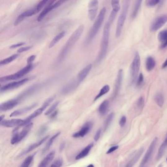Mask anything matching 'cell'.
Masks as SVG:
<instances>
[{
  "instance_id": "cell-1",
  "label": "cell",
  "mask_w": 167,
  "mask_h": 167,
  "mask_svg": "<svg viewBox=\"0 0 167 167\" xmlns=\"http://www.w3.org/2000/svg\"><path fill=\"white\" fill-rule=\"evenodd\" d=\"M84 25H81L73 33L58 56L57 59V62H61L64 60L66 56H67L68 53L70 52V50L72 49L75 43L78 41V40L79 39L81 34L84 32Z\"/></svg>"
},
{
  "instance_id": "cell-2",
  "label": "cell",
  "mask_w": 167,
  "mask_h": 167,
  "mask_svg": "<svg viewBox=\"0 0 167 167\" xmlns=\"http://www.w3.org/2000/svg\"><path fill=\"white\" fill-rule=\"evenodd\" d=\"M111 25V24L107 21L103 28L102 38L100 46V52L96 59V62L97 63L101 62L106 55L109 44V34H110Z\"/></svg>"
},
{
  "instance_id": "cell-3",
  "label": "cell",
  "mask_w": 167,
  "mask_h": 167,
  "mask_svg": "<svg viewBox=\"0 0 167 167\" xmlns=\"http://www.w3.org/2000/svg\"><path fill=\"white\" fill-rule=\"evenodd\" d=\"M106 9L104 7L100 11L98 16L95 22L92 26L91 29L88 33V35L85 39L86 44H89L95 37L97 33H98L100 28L101 27L103 23V20L105 19V15H106Z\"/></svg>"
},
{
  "instance_id": "cell-4",
  "label": "cell",
  "mask_w": 167,
  "mask_h": 167,
  "mask_svg": "<svg viewBox=\"0 0 167 167\" xmlns=\"http://www.w3.org/2000/svg\"><path fill=\"white\" fill-rule=\"evenodd\" d=\"M130 0H124L123 9L121 14L119 17L116 26L115 35L117 38L120 37L122 34V30L123 29L124 23L127 18V13L130 5Z\"/></svg>"
},
{
  "instance_id": "cell-5",
  "label": "cell",
  "mask_w": 167,
  "mask_h": 167,
  "mask_svg": "<svg viewBox=\"0 0 167 167\" xmlns=\"http://www.w3.org/2000/svg\"><path fill=\"white\" fill-rule=\"evenodd\" d=\"M55 99L54 97H49V99L46 101L44 103H43L42 106L40 108L37 109V110H35V111H34V112L31 115H29L28 118L24 120L23 122H22V123L20 124V125L17 126L18 128L22 127V126H25L27 124H29L30 123V121L34 119V118H35L37 116H38L39 115H40L44 110H45L46 108L49 106V105L53 102V100Z\"/></svg>"
},
{
  "instance_id": "cell-6",
  "label": "cell",
  "mask_w": 167,
  "mask_h": 167,
  "mask_svg": "<svg viewBox=\"0 0 167 167\" xmlns=\"http://www.w3.org/2000/svg\"><path fill=\"white\" fill-rule=\"evenodd\" d=\"M33 68L34 65L33 64H28L26 67H25L24 68L22 69L20 71H19L14 74L2 77L0 79V81L1 83H2L9 80H16L29 73L33 70Z\"/></svg>"
},
{
  "instance_id": "cell-7",
  "label": "cell",
  "mask_w": 167,
  "mask_h": 167,
  "mask_svg": "<svg viewBox=\"0 0 167 167\" xmlns=\"http://www.w3.org/2000/svg\"><path fill=\"white\" fill-rule=\"evenodd\" d=\"M141 65V59L139 54L138 52L135 53L133 61L130 66V75H131V81L133 83L136 79L138 73L139 71Z\"/></svg>"
},
{
  "instance_id": "cell-8",
  "label": "cell",
  "mask_w": 167,
  "mask_h": 167,
  "mask_svg": "<svg viewBox=\"0 0 167 167\" xmlns=\"http://www.w3.org/2000/svg\"><path fill=\"white\" fill-rule=\"evenodd\" d=\"M157 141H158V138L156 137V138H154L152 142L150 144L149 149L147 150L145 155L144 156L143 160L141 163L140 167L145 166L149 162V161L151 160L152 154H153V151H154V149L156 148V146L157 143Z\"/></svg>"
},
{
  "instance_id": "cell-9",
  "label": "cell",
  "mask_w": 167,
  "mask_h": 167,
  "mask_svg": "<svg viewBox=\"0 0 167 167\" xmlns=\"http://www.w3.org/2000/svg\"><path fill=\"white\" fill-rule=\"evenodd\" d=\"M88 17L91 21H93L97 15L99 8V0H91L88 4Z\"/></svg>"
},
{
  "instance_id": "cell-10",
  "label": "cell",
  "mask_w": 167,
  "mask_h": 167,
  "mask_svg": "<svg viewBox=\"0 0 167 167\" xmlns=\"http://www.w3.org/2000/svg\"><path fill=\"white\" fill-rule=\"evenodd\" d=\"M167 22V15H162L160 16L157 17L155 19V20L152 22L150 26V31L154 32L157 31L163 26Z\"/></svg>"
},
{
  "instance_id": "cell-11",
  "label": "cell",
  "mask_w": 167,
  "mask_h": 167,
  "mask_svg": "<svg viewBox=\"0 0 167 167\" xmlns=\"http://www.w3.org/2000/svg\"><path fill=\"white\" fill-rule=\"evenodd\" d=\"M93 123L92 122H88L84 124L79 131L76 132L73 135V137L74 138H79L84 137L89 133L93 127Z\"/></svg>"
},
{
  "instance_id": "cell-12",
  "label": "cell",
  "mask_w": 167,
  "mask_h": 167,
  "mask_svg": "<svg viewBox=\"0 0 167 167\" xmlns=\"http://www.w3.org/2000/svg\"><path fill=\"white\" fill-rule=\"evenodd\" d=\"M28 81H29V79H25L20 81H14V82L5 85V86H2L1 88V92H3V91L4 92L6 91L18 88L22 86V85L26 84Z\"/></svg>"
},
{
  "instance_id": "cell-13",
  "label": "cell",
  "mask_w": 167,
  "mask_h": 167,
  "mask_svg": "<svg viewBox=\"0 0 167 167\" xmlns=\"http://www.w3.org/2000/svg\"><path fill=\"white\" fill-rule=\"evenodd\" d=\"M20 102V100L17 97L15 99L9 100L8 101L2 103L0 106V110L2 111H6L14 108Z\"/></svg>"
},
{
  "instance_id": "cell-14",
  "label": "cell",
  "mask_w": 167,
  "mask_h": 167,
  "mask_svg": "<svg viewBox=\"0 0 167 167\" xmlns=\"http://www.w3.org/2000/svg\"><path fill=\"white\" fill-rule=\"evenodd\" d=\"M40 87V84H34L32 86H30L29 88L27 89V90L24 91L23 93H21L20 95L17 98L20 100V102L22 100H24L26 97H28L29 96L31 95L32 94L35 93L37 90H38Z\"/></svg>"
},
{
  "instance_id": "cell-15",
  "label": "cell",
  "mask_w": 167,
  "mask_h": 167,
  "mask_svg": "<svg viewBox=\"0 0 167 167\" xmlns=\"http://www.w3.org/2000/svg\"><path fill=\"white\" fill-rule=\"evenodd\" d=\"M24 120L20 119H13L11 120H4L0 122V124L2 127L6 128H13L17 127L22 123Z\"/></svg>"
},
{
  "instance_id": "cell-16",
  "label": "cell",
  "mask_w": 167,
  "mask_h": 167,
  "mask_svg": "<svg viewBox=\"0 0 167 167\" xmlns=\"http://www.w3.org/2000/svg\"><path fill=\"white\" fill-rule=\"evenodd\" d=\"M35 13H36V12H35V9H29L28 11L24 12L23 13H21L20 15H19L17 18L15 19L14 23V26H18L26 18L31 16H33Z\"/></svg>"
},
{
  "instance_id": "cell-17",
  "label": "cell",
  "mask_w": 167,
  "mask_h": 167,
  "mask_svg": "<svg viewBox=\"0 0 167 167\" xmlns=\"http://www.w3.org/2000/svg\"><path fill=\"white\" fill-rule=\"evenodd\" d=\"M79 84L77 79L70 81L68 84L65 85L64 87L62 89L61 93L63 94H67L71 93L75 89V88Z\"/></svg>"
},
{
  "instance_id": "cell-18",
  "label": "cell",
  "mask_w": 167,
  "mask_h": 167,
  "mask_svg": "<svg viewBox=\"0 0 167 167\" xmlns=\"http://www.w3.org/2000/svg\"><path fill=\"white\" fill-rule=\"evenodd\" d=\"M49 137V135L46 136V137H44L42 139L40 140L39 141L37 142L36 143H34V144H31V145L29 146L26 150H25L23 152H22V153L19 155V156H24V155H25V154H27V153L30 152L31 151H33V150L36 149L37 147H38L39 146H40L42 144H43L48 139Z\"/></svg>"
},
{
  "instance_id": "cell-19",
  "label": "cell",
  "mask_w": 167,
  "mask_h": 167,
  "mask_svg": "<svg viewBox=\"0 0 167 167\" xmlns=\"http://www.w3.org/2000/svg\"><path fill=\"white\" fill-rule=\"evenodd\" d=\"M123 79V71L122 69H120L118 73L117 79L115 82V88H114V96H116L118 93L119 92L120 89L122 85V81Z\"/></svg>"
},
{
  "instance_id": "cell-20",
  "label": "cell",
  "mask_w": 167,
  "mask_h": 167,
  "mask_svg": "<svg viewBox=\"0 0 167 167\" xmlns=\"http://www.w3.org/2000/svg\"><path fill=\"white\" fill-rule=\"evenodd\" d=\"M92 68V64H89L84 68L83 70L79 72L77 76V80L78 82L80 84L82 81L84 80L87 77V75L89 73L90 71L91 70Z\"/></svg>"
},
{
  "instance_id": "cell-21",
  "label": "cell",
  "mask_w": 167,
  "mask_h": 167,
  "mask_svg": "<svg viewBox=\"0 0 167 167\" xmlns=\"http://www.w3.org/2000/svg\"><path fill=\"white\" fill-rule=\"evenodd\" d=\"M158 39L160 42V47L164 49L167 47V29L160 31L158 34Z\"/></svg>"
},
{
  "instance_id": "cell-22",
  "label": "cell",
  "mask_w": 167,
  "mask_h": 167,
  "mask_svg": "<svg viewBox=\"0 0 167 167\" xmlns=\"http://www.w3.org/2000/svg\"><path fill=\"white\" fill-rule=\"evenodd\" d=\"M36 103H34L31 106H29L26 107L24 108H22V109H19V110H17L13 112L10 115V117H14V116H19V115H22V114H25L28 112L31 109L36 106Z\"/></svg>"
},
{
  "instance_id": "cell-23",
  "label": "cell",
  "mask_w": 167,
  "mask_h": 167,
  "mask_svg": "<svg viewBox=\"0 0 167 167\" xmlns=\"http://www.w3.org/2000/svg\"><path fill=\"white\" fill-rule=\"evenodd\" d=\"M33 126V123H29V124L25 126L24 128L22 129L20 133H18V142L23 139L25 137L27 136V134L29 133V132L30 131V129H32Z\"/></svg>"
},
{
  "instance_id": "cell-24",
  "label": "cell",
  "mask_w": 167,
  "mask_h": 167,
  "mask_svg": "<svg viewBox=\"0 0 167 167\" xmlns=\"http://www.w3.org/2000/svg\"><path fill=\"white\" fill-rule=\"evenodd\" d=\"M55 152L54 151H52V152L49 153V154L44 158V159L39 164L38 167H45L48 166L50 162L53 160L55 156Z\"/></svg>"
},
{
  "instance_id": "cell-25",
  "label": "cell",
  "mask_w": 167,
  "mask_h": 167,
  "mask_svg": "<svg viewBox=\"0 0 167 167\" xmlns=\"http://www.w3.org/2000/svg\"><path fill=\"white\" fill-rule=\"evenodd\" d=\"M93 146H94L93 143H91L89 145H88L76 156L75 160H79V159H82V158H84L85 157L87 156V155L89 154L91 150L93 147Z\"/></svg>"
},
{
  "instance_id": "cell-26",
  "label": "cell",
  "mask_w": 167,
  "mask_h": 167,
  "mask_svg": "<svg viewBox=\"0 0 167 167\" xmlns=\"http://www.w3.org/2000/svg\"><path fill=\"white\" fill-rule=\"evenodd\" d=\"M143 151H144V149L143 148H141L138 151L137 153L133 157V158L130 160V161L129 162V163L127 164L126 167H133L137 163V162L138 161L142 154L143 153Z\"/></svg>"
},
{
  "instance_id": "cell-27",
  "label": "cell",
  "mask_w": 167,
  "mask_h": 167,
  "mask_svg": "<svg viewBox=\"0 0 167 167\" xmlns=\"http://www.w3.org/2000/svg\"><path fill=\"white\" fill-rule=\"evenodd\" d=\"M109 101L107 100H105L101 104L98 109L100 115L103 116L106 114L108 108H109Z\"/></svg>"
},
{
  "instance_id": "cell-28",
  "label": "cell",
  "mask_w": 167,
  "mask_h": 167,
  "mask_svg": "<svg viewBox=\"0 0 167 167\" xmlns=\"http://www.w3.org/2000/svg\"><path fill=\"white\" fill-rule=\"evenodd\" d=\"M60 134H61V132H58V133H57L56 134L54 135L53 136H52V137H51V138L48 141V143H47L43 151H42V154H45V153L49 151V149H50V147L52 145L53 141L56 139V138H57V137L59 136Z\"/></svg>"
},
{
  "instance_id": "cell-29",
  "label": "cell",
  "mask_w": 167,
  "mask_h": 167,
  "mask_svg": "<svg viewBox=\"0 0 167 167\" xmlns=\"http://www.w3.org/2000/svg\"><path fill=\"white\" fill-rule=\"evenodd\" d=\"M156 61L151 56H149L147 58L146 62V67L147 71H151L153 70L156 66Z\"/></svg>"
},
{
  "instance_id": "cell-30",
  "label": "cell",
  "mask_w": 167,
  "mask_h": 167,
  "mask_svg": "<svg viewBox=\"0 0 167 167\" xmlns=\"http://www.w3.org/2000/svg\"><path fill=\"white\" fill-rule=\"evenodd\" d=\"M65 35V31H62L61 33H59V34L56 35L53 39L51 41V42H50V44H49V48H52L54 46L56 45V43L57 42H59V41L61 40L63 37H64V36Z\"/></svg>"
},
{
  "instance_id": "cell-31",
  "label": "cell",
  "mask_w": 167,
  "mask_h": 167,
  "mask_svg": "<svg viewBox=\"0 0 167 167\" xmlns=\"http://www.w3.org/2000/svg\"><path fill=\"white\" fill-rule=\"evenodd\" d=\"M142 1H143V0H136L135 1L134 6L133 10L132 13V18L136 17V16L138 14V12H139L141 6Z\"/></svg>"
},
{
  "instance_id": "cell-32",
  "label": "cell",
  "mask_w": 167,
  "mask_h": 167,
  "mask_svg": "<svg viewBox=\"0 0 167 167\" xmlns=\"http://www.w3.org/2000/svg\"><path fill=\"white\" fill-rule=\"evenodd\" d=\"M52 5L48 4V6H47L45 8L43 9L42 11L41 12L40 14L39 15V16L37 18V21L38 22L42 21L44 17L46 16L47 14H48L51 11H52L51 8Z\"/></svg>"
},
{
  "instance_id": "cell-33",
  "label": "cell",
  "mask_w": 167,
  "mask_h": 167,
  "mask_svg": "<svg viewBox=\"0 0 167 167\" xmlns=\"http://www.w3.org/2000/svg\"><path fill=\"white\" fill-rule=\"evenodd\" d=\"M109 90H110V87H109L108 85H106L105 86H103L101 90H100L99 94H97V95L96 97L94 99V101H96V100H98L99 98L102 97V96L106 94L107 93H108Z\"/></svg>"
},
{
  "instance_id": "cell-34",
  "label": "cell",
  "mask_w": 167,
  "mask_h": 167,
  "mask_svg": "<svg viewBox=\"0 0 167 167\" xmlns=\"http://www.w3.org/2000/svg\"><path fill=\"white\" fill-rule=\"evenodd\" d=\"M155 101L156 102L157 105L160 107H162L163 106L164 102L163 95L161 93H157L155 96Z\"/></svg>"
},
{
  "instance_id": "cell-35",
  "label": "cell",
  "mask_w": 167,
  "mask_h": 167,
  "mask_svg": "<svg viewBox=\"0 0 167 167\" xmlns=\"http://www.w3.org/2000/svg\"><path fill=\"white\" fill-rule=\"evenodd\" d=\"M18 56V55L17 54H14V55H12L11 56L7 57V58H5L3 59L2 61L0 62V65L1 66L2 65H7V64H9V63L14 61L15 59H16Z\"/></svg>"
},
{
  "instance_id": "cell-36",
  "label": "cell",
  "mask_w": 167,
  "mask_h": 167,
  "mask_svg": "<svg viewBox=\"0 0 167 167\" xmlns=\"http://www.w3.org/2000/svg\"><path fill=\"white\" fill-rule=\"evenodd\" d=\"M114 113H111L106 119L105 121V123H104V129L105 131L107 129H108L109 125L112 122L113 120L114 119Z\"/></svg>"
},
{
  "instance_id": "cell-37",
  "label": "cell",
  "mask_w": 167,
  "mask_h": 167,
  "mask_svg": "<svg viewBox=\"0 0 167 167\" xmlns=\"http://www.w3.org/2000/svg\"><path fill=\"white\" fill-rule=\"evenodd\" d=\"M34 154H33L31 156H29L28 157L25 159V160L23 162L21 165V167H29L31 164L32 162L34 160Z\"/></svg>"
},
{
  "instance_id": "cell-38",
  "label": "cell",
  "mask_w": 167,
  "mask_h": 167,
  "mask_svg": "<svg viewBox=\"0 0 167 167\" xmlns=\"http://www.w3.org/2000/svg\"><path fill=\"white\" fill-rule=\"evenodd\" d=\"M113 11L118 12L120 9V0H111V1Z\"/></svg>"
},
{
  "instance_id": "cell-39",
  "label": "cell",
  "mask_w": 167,
  "mask_h": 167,
  "mask_svg": "<svg viewBox=\"0 0 167 167\" xmlns=\"http://www.w3.org/2000/svg\"><path fill=\"white\" fill-rule=\"evenodd\" d=\"M50 0H42L37 5V7L35 8V12L38 13L39 11L41 10L42 8L44 7L45 5L47 4V2H48Z\"/></svg>"
},
{
  "instance_id": "cell-40",
  "label": "cell",
  "mask_w": 167,
  "mask_h": 167,
  "mask_svg": "<svg viewBox=\"0 0 167 167\" xmlns=\"http://www.w3.org/2000/svg\"><path fill=\"white\" fill-rule=\"evenodd\" d=\"M69 0H58L55 3H53L51 6L52 11L53 9H56L63 4H64L66 2L68 1Z\"/></svg>"
},
{
  "instance_id": "cell-41",
  "label": "cell",
  "mask_w": 167,
  "mask_h": 167,
  "mask_svg": "<svg viewBox=\"0 0 167 167\" xmlns=\"http://www.w3.org/2000/svg\"><path fill=\"white\" fill-rule=\"evenodd\" d=\"M58 104H59V102H56V103L53 104L50 107V108H49V109L45 113V115H49L51 114V113H52L55 111L56 108L57 107Z\"/></svg>"
},
{
  "instance_id": "cell-42",
  "label": "cell",
  "mask_w": 167,
  "mask_h": 167,
  "mask_svg": "<svg viewBox=\"0 0 167 167\" xmlns=\"http://www.w3.org/2000/svg\"><path fill=\"white\" fill-rule=\"evenodd\" d=\"M161 0H147V5L149 7H153L160 3Z\"/></svg>"
},
{
  "instance_id": "cell-43",
  "label": "cell",
  "mask_w": 167,
  "mask_h": 167,
  "mask_svg": "<svg viewBox=\"0 0 167 167\" xmlns=\"http://www.w3.org/2000/svg\"><path fill=\"white\" fill-rule=\"evenodd\" d=\"M117 13V12H116L115 11H113V10L111 12V13H110V15H109V17L108 20V22H109L111 24L112 23L113 21L115 20Z\"/></svg>"
},
{
  "instance_id": "cell-44",
  "label": "cell",
  "mask_w": 167,
  "mask_h": 167,
  "mask_svg": "<svg viewBox=\"0 0 167 167\" xmlns=\"http://www.w3.org/2000/svg\"><path fill=\"white\" fill-rule=\"evenodd\" d=\"M47 130H48V127H47L46 125H43L42 127L40 128L37 132V134L39 136H42V135L44 134Z\"/></svg>"
},
{
  "instance_id": "cell-45",
  "label": "cell",
  "mask_w": 167,
  "mask_h": 167,
  "mask_svg": "<svg viewBox=\"0 0 167 167\" xmlns=\"http://www.w3.org/2000/svg\"><path fill=\"white\" fill-rule=\"evenodd\" d=\"M144 75L142 74V73L140 74L139 76L138 77V79H137V86L138 87L142 86L144 83Z\"/></svg>"
},
{
  "instance_id": "cell-46",
  "label": "cell",
  "mask_w": 167,
  "mask_h": 167,
  "mask_svg": "<svg viewBox=\"0 0 167 167\" xmlns=\"http://www.w3.org/2000/svg\"><path fill=\"white\" fill-rule=\"evenodd\" d=\"M63 161L61 159H58L56 160L52 165H51L52 167H61L62 166Z\"/></svg>"
},
{
  "instance_id": "cell-47",
  "label": "cell",
  "mask_w": 167,
  "mask_h": 167,
  "mask_svg": "<svg viewBox=\"0 0 167 167\" xmlns=\"http://www.w3.org/2000/svg\"><path fill=\"white\" fill-rule=\"evenodd\" d=\"M32 47H33L32 46H27L21 47V48H19L17 52L18 53H22V52H24L28 51L29 50L31 49Z\"/></svg>"
},
{
  "instance_id": "cell-48",
  "label": "cell",
  "mask_w": 167,
  "mask_h": 167,
  "mask_svg": "<svg viewBox=\"0 0 167 167\" xmlns=\"http://www.w3.org/2000/svg\"><path fill=\"white\" fill-rule=\"evenodd\" d=\"M127 122V118L124 116H122L121 119L120 120L119 125L121 127H123L125 125Z\"/></svg>"
},
{
  "instance_id": "cell-49",
  "label": "cell",
  "mask_w": 167,
  "mask_h": 167,
  "mask_svg": "<svg viewBox=\"0 0 167 167\" xmlns=\"http://www.w3.org/2000/svg\"><path fill=\"white\" fill-rule=\"evenodd\" d=\"M102 130L101 129H99V130L97 131L96 133L94 136V139L95 141L97 142L100 139L101 134Z\"/></svg>"
},
{
  "instance_id": "cell-50",
  "label": "cell",
  "mask_w": 167,
  "mask_h": 167,
  "mask_svg": "<svg viewBox=\"0 0 167 167\" xmlns=\"http://www.w3.org/2000/svg\"><path fill=\"white\" fill-rule=\"evenodd\" d=\"M25 44V43L24 42H20V43L13 44V45L9 47V49H15V48H18V47H20L24 45Z\"/></svg>"
},
{
  "instance_id": "cell-51",
  "label": "cell",
  "mask_w": 167,
  "mask_h": 167,
  "mask_svg": "<svg viewBox=\"0 0 167 167\" xmlns=\"http://www.w3.org/2000/svg\"><path fill=\"white\" fill-rule=\"evenodd\" d=\"M35 58H36V56L35 55H32V56H30L27 59V61L28 64H33V61L35 60Z\"/></svg>"
},
{
  "instance_id": "cell-52",
  "label": "cell",
  "mask_w": 167,
  "mask_h": 167,
  "mask_svg": "<svg viewBox=\"0 0 167 167\" xmlns=\"http://www.w3.org/2000/svg\"><path fill=\"white\" fill-rule=\"evenodd\" d=\"M119 146H114L112 147L107 151L106 152V154H110L112 152H114V151L117 150Z\"/></svg>"
},
{
  "instance_id": "cell-53",
  "label": "cell",
  "mask_w": 167,
  "mask_h": 167,
  "mask_svg": "<svg viewBox=\"0 0 167 167\" xmlns=\"http://www.w3.org/2000/svg\"><path fill=\"white\" fill-rule=\"evenodd\" d=\"M144 105V99L142 97H140L138 101H137V105L138 106L141 107L143 105Z\"/></svg>"
},
{
  "instance_id": "cell-54",
  "label": "cell",
  "mask_w": 167,
  "mask_h": 167,
  "mask_svg": "<svg viewBox=\"0 0 167 167\" xmlns=\"http://www.w3.org/2000/svg\"><path fill=\"white\" fill-rule=\"evenodd\" d=\"M57 114H58V111H56L53 112L51 114V116H50V118L52 119L55 118L56 116H57Z\"/></svg>"
},
{
  "instance_id": "cell-55",
  "label": "cell",
  "mask_w": 167,
  "mask_h": 167,
  "mask_svg": "<svg viewBox=\"0 0 167 167\" xmlns=\"http://www.w3.org/2000/svg\"><path fill=\"white\" fill-rule=\"evenodd\" d=\"M166 67H167V58L166 59V61H165V62H164L162 66V69H165L166 68Z\"/></svg>"
},
{
  "instance_id": "cell-56",
  "label": "cell",
  "mask_w": 167,
  "mask_h": 167,
  "mask_svg": "<svg viewBox=\"0 0 167 167\" xmlns=\"http://www.w3.org/2000/svg\"><path fill=\"white\" fill-rule=\"evenodd\" d=\"M64 147H65V143H62V144H61V146H60V148H59L60 151H62V150H63V149H64Z\"/></svg>"
},
{
  "instance_id": "cell-57",
  "label": "cell",
  "mask_w": 167,
  "mask_h": 167,
  "mask_svg": "<svg viewBox=\"0 0 167 167\" xmlns=\"http://www.w3.org/2000/svg\"><path fill=\"white\" fill-rule=\"evenodd\" d=\"M50 2L49 4H50V5H52L54 3V2L56 1V0H50Z\"/></svg>"
},
{
  "instance_id": "cell-58",
  "label": "cell",
  "mask_w": 167,
  "mask_h": 167,
  "mask_svg": "<svg viewBox=\"0 0 167 167\" xmlns=\"http://www.w3.org/2000/svg\"><path fill=\"white\" fill-rule=\"evenodd\" d=\"M163 143L167 146V138L165 139V141L163 142Z\"/></svg>"
},
{
  "instance_id": "cell-59",
  "label": "cell",
  "mask_w": 167,
  "mask_h": 167,
  "mask_svg": "<svg viewBox=\"0 0 167 167\" xmlns=\"http://www.w3.org/2000/svg\"><path fill=\"white\" fill-rule=\"evenodd\" d=\"M4 118H5V116H4V115H2V116H1V122L2 121V120H4Z\"/></svg>"
},
{
  "instance_id": "cell-60",
  "label": "cell",
  "mask_w": 167,
  "mask_h": 167,
  "mask_svg": "<svg viewBox=\"0 0 167 167\" xmlns=\"http://www.w3.org/2000/svg\"><path fill=\"white\" fill-rule=\"evenodd\" d=\"M94 167V166L93 165H92V164H91V165H88V167Z\"/></svg>"
},
{
  "instance_id": "cell-61",
  "label": "cell",
  "mask_w": 167,
  "mask_h": 167,
  "mask_svg": "<svg viewBox=\"0 0 167 167\" xmlns=\"http://www.w3.org/2000/svg\"><path fill=\"white\" fill-rule=\"evenodd\" d=\"M166 160H167V159H166Z\"/></svg>"
}]
</instances>
